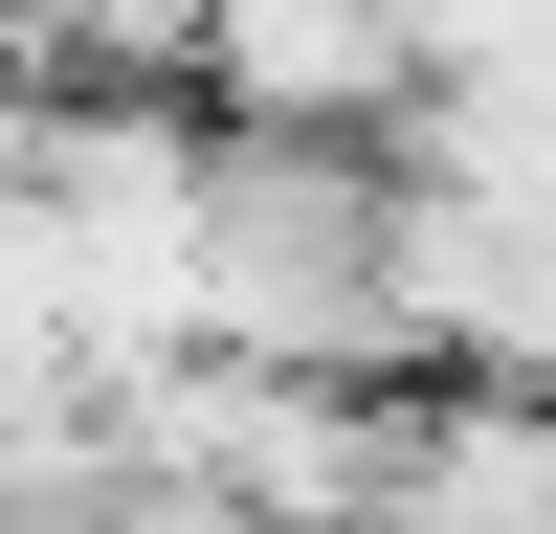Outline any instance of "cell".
I'll use <instances>...</instances> for the list:
<instances>
[{"label":"cell","mask_w":556,"mask_h":534,"mask_svg":"<svg viewBox=\"0 0 556 534\" xmlns=\"http://www.w3.org/2000/svg\"><path fill=\"white\" fill-rule=\"evenodd\" d=\"M401 223H424V178H401V156L223 134L201 356H267V379H356V400H401V356H424V312H401Z\"/></svg>","instance_id":"obj_1"},{"label":"cell","mask_w":556,"mask_h":534,"mask_svg":"<svg viewBox=\"0 0 556 534\" xmlns=\"http://www.w3.org/2000/svg\"><path fill=\"white\" fill-rule=\"evenodd\" d=\"M201 112L290 134V156H401L424 134V44H401V0H223Z\"/></svg>","instance_id":"obj_2"},{"label":"cell","mask_w":556,"mask_h":534,"mask_svg":"<svg viewBox=\"0 0 556 534\" xmlns=\"http://www.w3.org/2000/svg\"><path fill=\"white\" fill-rule=\"evenodd\" d=\"M379 534H556V400L534 379H401Z\"/></svg>","instance_id":"obj_3"},{"label":"cell","mask_w":556,"mask_h":534,"mask_svg":"<svg viewBox=\"0 0 556 534\" xmlns=\"http://www.w3.org/2000/svg\"><path fill=\"white\" fill-rule=\"evenodd\" d=\"M424 112H556V0H401Z\"/></svg>","instance_id":"obj_4"},{"label":"cell","mask_w":556,"mask_h":534,"mask_svg":"<svg viewBox=\"0 0 556 534\" xmlns=\"http://www.w3.org/2000/svg\"><path fill=\"white\" fill-rule=\"evenodd\" d=\"M223 0H45V89H201Z\"/></svg>","instance_id":"obj_5"}]
</instances>
